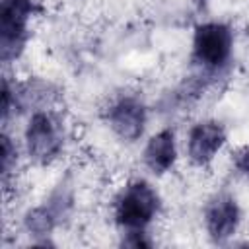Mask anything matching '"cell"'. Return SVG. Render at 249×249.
<instances>
[{
  "mask_svg": "<svg viewBox=\"0 0 249 249\" xmlns=\"http://www.w3.org/2000/svg\"><path fill=\"white\" fill-rule=\"evenodd\" d=\"M158 212L160 195L144 179L128 183L115 200V222L126 231L144 230Z\"/></svg>",
  "mask_w": 249,
  "mask_h": 249,
  "instance_id": "obj_1",
  "label": "cell"
},
{
  "mask_svg": "<svg viewBox=\"0 0 249 249\" xmlns=\"http://www.w3.org/2000/svg\"><path fill=\"white\" fill-rule=\"evenodd\" d=\"M124 245H130V247H150V239L146 237L144 230H134V231H126V239L123 241Z\"/></svg>",
  "mask_w": 249,
  "mask_h": 249,
  "instance_id": "obj_11",
  "label": "cell"
},
{
  "mask_svg": "<svg viewBox=\"0 0 249 249\" xmlns=\"http://www.w3.org/2000/svg\"><path fill=\"white\" fill-rule=\"evenodd\" d=\"M226 144V130L218 121H200L189 130L187 154L195 165L210 163Z\"/></svg>",
  "mask_w": 249,
  "mask_h": 249,
  "instance_id": "obj_7",
  "label": "cell"
},
{
  "mask_svg": "<svg viewBox=\"0 0 249 249\" xmlns=\"http://www.w3.org/2000/svg\"><path fill=\"white\" fill-rule=\"evenodd\" d=\"M206 231L216 243L228 241L239 226V206L231 195H216L204 210Z\"/></svg>",
  "mask_w": 249,
  "mask_h": 249,
  "instance_id": "obj_6",
  "label": "cell"
},
{
  "mask_svg": "<svg viewBox=\"0 0 249 249\" xmlns=\"http://www.w3.org/2000/svg\"><path fill=\"white\" fill-rule=\"evenodd\" d=\"M177 160V146H175V132L171 128H163L160 132H156L146 148H144V163L146 167L156 173L161 175L165 171H169L173 167Z\"/></svg>",
  "mask_w": 249,
  "mask_h": 249,
  "instance_id": "obj_8",
  "label": "cell"
},
{
  "mask_svg": "<svg viewBox=\"0 0 249 249\" xmlns=\"http://www.w3.org/2000/svg\"><path fill=\"white\" fill-rule=\"evenodd\" d=\"M235 165H237V171H239L243 177H247V179H249V144L239 152Z\"/></svg>",
  "mask_w": 249,
  "mask_h": 249,
  "instance_id": "obj_12",
  "label": "cell"
},
{
  "mask_svg": "<svg viewBox=\"0 0 249 249\" xmlns=\"http://www.w3.org/2000/svg\"><path fill=\"white\" fill-rule=\"evenodd\" d=\"M233 51V33L226 23L208 21L195 27L193 60L204 70H220L228 64Z\"/></svg>",
  "mask_w": 249,
  "mask_h": 249,
  "instance_id": "obj_2",
  "label": "cell"
},
{
  "mask_svg": "<svg viewBox=\"0 0 249 249\" xmlns=\"http://www.w3.org/2000/svg\"><path fill=\"white\" fill-rule=\"evenodd\" d=\"M23 224H25V230L31 231L33 235H47L54 230V226L58 224V218L51 212L47 204H41L25 214Z\"/></svg>",
  "mask_w": 249,
  "mask_h": 249,
  "instance_id": "obj_9",
  "label": "cell"
},
{
  "mask_svg": "<svg viewBox=\"0 0 249 249\" xmlns=\"http://www.w3.org/2000/svg\"><path fill=\"white\" fill-rule=\"evenodd\" d=\"M16 148L12 146L8 136H2V177L6 179L12 171V163H16Z\"/></svg>",
  "mask_w": 249,
  "mask_h": 249,
  "instance_id": "obj_10",
  "label": "cell"
},
{
  "mask_svg": "<svg viewBox=\"0 0 249 249\" xmlns=\"http://www.w3.org/2000/svg\"><path fill=\"white\" fill-rule=\"evenodd\" d=\"M107 121L111 128L123 140H138L146 126V107L134 95H121L111 103L107 111Z\"/></svg>",
  "mask_w": 249,
  "mask_h": 249,
  "instance_id": "obj_5",
  "label": "cell"
},
{
  "mask_svg": "<svg viewBox=\"0 0 249 249\" xmlns=\"http://www.w3.org/2000/svg\"><path fill=\"white\" fill-rule=\"evenodd\" d=\"M64 128L58 117L51 111H35L25 128V146L27 154L37 163H51L62 150Z\"/></svg>",
  "mask_w": 249,
  "mask_h": 249,
  "instance_id": "obj_4",
  "label": "cell"
},
{
  "mask_svg": "<svg viewBox=\"0 0 249 249\" xmlns=\"http://www.w3.org/2000/svg\"><path fill=\"white\" fill-rule=\"evenodd\" d=\"M35 14L33 0H2L0 4V56L18 58L27 41V25Z\"/></svg>",
  "mask_w": 249,
  "mask_h": 249,
  "instance_id": "obj_3",
  "label": "cell"
}]
</instances>
